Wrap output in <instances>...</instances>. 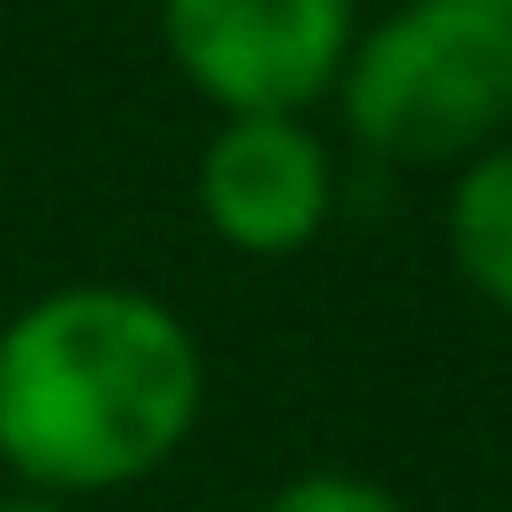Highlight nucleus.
Returning <instances> with one entry per match:
<instances>
[{"mask_svg": "<svg viewBox=\"0 0 512 512\" xmlns=\"http://www.w3.org/2000/svg\"><path fill=\"white\" fill-rule=\"evenodd\" d=\"M208 408V352L136 280H64L0 320V472L32 496L152 480Z\"/></svg>", "mask_w": 512, "mask_h": 512, "instance_id": "1", "label": "nucleus"}, {"mask_svg": "<svg viewBox=\"0 0 512 512\" xmlns=\"http://www.w3.org/2000/svg\"><path fill=\"white\" fill-rule=\"evenodd\" d=\"M448 264L488 312L512 320V136L456 168V184H448Z\"/></svg>", "mask_w": 512, "mask_h": 512, "instance_id": "5", "label": "nucleus"}, {"mask_svg": "<svg viewBox=\"0 0 512 512\" xmlns=\"http://www.w3.org/2000/svg\"><path fill=\"white\" fill-rule=\"evenodd\" d=\"M336 112L360 152L392 168H464L512 136V16L400 0L392 16L360 24Z\"/></svg>", "mask_w": 512, "mask_h": 512, "instance_id": "2", "label": "nucleus"}, {"mask_svg": "<svg viewBox=\"0 0 512 512\" xmlns=\"http://www.w3.org/2000/svg\"><path fill=\"white\" fill-rule=\"evenodd\" d=\"M448 8H480V16H512V0H448Z\"/></svg>", "mask_w": 512, "mask_h": 512, "instance_id": "8", "label": "nucleus"}, {"mask_svg": "<svg viewBox=\"0 0 512 512\" xmlns=\"http://www.w3.org/2000/svg\"><path fill=\"white\" fill-rule=\"evenodd\" d=\"M264 512H408V504L368 472H296L264 496Z\"/></svg>", "mask_w": 512, "mask_h": 512, "instance_id": "6", "label": "nucleus"}, {"mask_svg": "<svg viewBox=\"0 0 512 512\" xmlns=\"http://www.w3.org/2000/svg\"><path fill=\"white\" fill-rule=\"evenodd\" d=\"M0 512H80V504H64V496H32V488H16V496H0Z\"/></svg>", "mask_w": 512, "mask_h": 512, "instance_id": "7", "label": "nucleus"}, {"mask_svg": "<svg viewBox=\"0 0 512 512\" xmlns=\"http://www.w3.org/2000/svg\"><path fill=\"white\" fill-rule=\"evenodd\" d=\"M360 40V0H160V48L224 112H312Z\"/></svg>", "mask_w": 512, "mask_h": 512, "instance_id": "3", "label": "nucleus"}, {"mask_svg": "<svg viewBox=\"0 0 512 512\" xmlns=\"http://www.w3.org/2000/svg\"><path fill=\"white\" fill-rule=\"evenodd\" d=\"M192 208L232 256H304L336 216V152L304 112H224L192 160Z\"/></svg>", "mask_w": 512, "mask_h": 512, "instance_id": "4", "label": "nucleus"}]
</instances>
